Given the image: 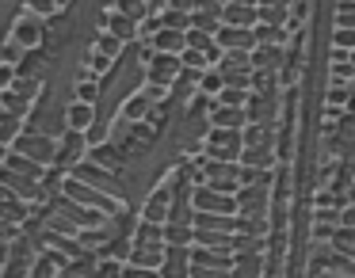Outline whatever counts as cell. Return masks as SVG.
I'll return each mask as SVG.
<instances>
[{
	"label": "cell",
	"mask_w": 355,
	"mask_h": 278,
	"mask_svg": "<svg viewBox=\"0 0 355 278\" xmlns=\"http://www.w3.org/2000/svg\"><path fill=\"white\" fill-rule=\"evenodd\" d=\"M4 107H8L12 115H19V107H24V95H4Z\"/></svg>",
	"instance_id": "ee69618b"
},
{
	"label": "cell",
	"mask_w": 355,
	"mask_h": 278,
	"mask_svg": "<svg viewBox=\"0 0 355 278\" xmlns=\"http://www.w3.org/2000/svg\"><path fill=\"white\" fill-rule=\"evenodd\" d=\"M8 168H12V172H19V176H27V179H39V176H42V164L27 160V156H19V153H12V156H8Z\"/></svg>",
	"instance_id": "603a6c76"
},
{
	"label": "cell",
	"mask_w": 355,
	"mask_h": 278,
	"mask_svg": "<svg viewBox=\"0 0 355 278\" xmlns=\"http://www.w3.org/2000/svg\"><path fill=\"white\" fill-rule=\"evenodd\" d=\"M195 4H199V0H172V8L176 12H187V8H195Z\"/></svg>",
	"instance_id": "f907efd6"
},
{
	"label": "cell",
	"mask_w": 355,
	"mask_h": 278,
	"mask_svg": "<svg viewBox=\"0 0 355 278\" xmlns=\"http://www.w3.org/2000/svg\"><path fill=\"white\" fill-rule=\"evenodd\" d=\"M16 92L19 95H35V92H39V80H35V77L31 80H16Z\"/></svg>",
	"instance_id": "b9f144b4"
},
{
	"label": "cell",
	"mask_w": 355,
	"mask_h": 278,
	"mask_svg": "<svg viewBox=\"0 0 355 278\" xmlns=\"http://www.w3.org/2000/svg\"><path fill=\"white\" fill-rule=\"evenodd\" d=\"M336 50H355V27H340L336 31Z\"/></svg>",
	"instance_id": "e575fe53"
},
{
	"label": "cell",
	"mask_w": 355,
	"mask_h": 278,
	"mask_svg": "<svg viewBox=\"0 0 355 278\" xmlns=\"http://www.w3.org/2000/svg\"><path fill=\"white\" fill-rule=\"evenodd\" d=\"M42 39V19H19V24H16V42H19V46H35V42H39Z\"/></svg>",
	"instance_id": "e0dca14e"
},
{
	"label": "cell",
	"mask_w": 355,
	"mask_h": 278,
	"mask_svg": "<svg viewBox=\"0 0 355 278\" xmlns=\"http://www.w3.org/2000/svg\"><path fill=\"white\" fill-rule=\"evenodd\" d=\"M352 57H355V54H352Z\"/></svg>",
	"instance_id": "11a10c76"
},
{
	"label": "cell",
	"mask_w": 355,
	"mask_h": 278,
	"mask_svg": "<svg viewBox=\"0 0 355 278\" xmlns=\"http://www.w3.org/2000/svg\"><path fill=\"white\" fill-rule=\"evenodd\" d=\"M180 69H184V65H180L176 54H157L153 65H149V80L164 88V84H172V80L180 77Z\"/></svg>",
	"instance_id": "52a82bcc"
},
{
	"label": "cell",
	"mask_w": 355,
	"mask_h": 278,
	"mask_svg": "<svg viewBox=\"0 0 355 278\" xmlns=\"http://www.w3.org/2000/svg\"><path fill=\"white\" fill-rule=\"evenodd\" d=\"M214 39H218V46H222V50H248L256 35H252V31H245V27H225V24H222Z\"/></svg>",
	"instance_id": "9c48e42d"
},
{
	"label": "cell",
	"mask_w": 355,
	"mask_h": 278,
	"mask_svg": "<svg viewBox=\"0 0 355 278\" xmlns=\"http://www.w3.org/2000/svg\"><path fill=\"white\" fill-rule=\"evenodd\" d=\"M16 153L19 156H27V160H35V164H50V160H58V149H54V141L50 138H42V133H27V138H19L16 141Z\"/></svg>",
	"instance_id": "5b68a950"
},
{
	"label": "cell",
	"mask_w": 355,
	"mask_h": 278,
	"mask_svg": "<svg viewBox=\"0 0 355 278\" xmlns=\"http://www.w3.org/2000/svg\"><path fill=\"white\" fill-rule=\"evenodd\" d=\"M54 267H58V263L50 259V255H42V259H39V267H35V275H31V278H54Z\"/></svg>",
	"instance_id": "74e56055"
},
{
	"label": "cell",
	"mask_w": 355,
	"mask_h": 278,
	"mask_svg": "<svg viewBox=\"0 0 355 278\" xmlns=\"http://www.w3.org/2000/svg\"><path fill=\"white\" fill-rule=\"evenodd\" d=\"M100 54L103 57H115L119 54V39H115V35H103V39H100Z\"/></svg>",
	"instance_id": "ab89813d"
},
{
	"label": "cell",
	"mask_w": 355,
	"mask_h": 278,
	"mask_svg": "<svg viewBox=\"0 0 355 278\" xmlns=\"http://www.w3.org/2000/svg\"><path fill=\"white\" fill-rule=\"evenodd\" d=\"M27 214V206L19 202V194H12L8 187H0V217H8V221H19Z\"/></svg>",
	"instance_id": "2e32d148"
},
{
	"label": "cell",
	"mask_w": 355,
	"mask_h": 278,
	"mask_svg": "<svg viewBox=\"0 0 355 278\" xmlns=\"http://www.w3.org/2000/svg\"><path fill=\"white\" fill-rule=\"evenodd\" d=\"M111 35H115V39H134V19L111 16Z\"/></svg>",
	"instance_id": "f546056e"
},
{
	"label": "cell",
	"mask_w": 355,
	"mask_h": 278,
	"mask_svg": "<svg viewBox=\"0 0 355 278\" xmlns=\"http://www.w3.org/2000/svg\"><path fill=\"white\" fill-rule=\"evenodd\" d=\"M222 88H225L222 73H202V92H222Z\"/></svg>",
	"instance_id": "836d02e7"
},
{
	"label": "cell",
	"mask_w": 355,
	"mask_h": 278,
	"mask_svg": "<svg viewBox=\"0 0 355 278\" xmlns=\"http://www.w3.org/2000/svg\"><path fill=\"white\" fill-rule=\"evenodd\" d=\"M12 237H16V221L0 217V244H4V240H12Z\"/></svg>",
	"instance_id": "60d3db41"
},
{
	"label": "cell",
	"mask_w": 355,
	"mask_h": 278,
	"mask_svg": "<svg viewBox=\"0 0 355 278\" xmlns=\"http://www.w3.org/2000/svg\"><path fill=\"white\" fill-rule=\"evenodd\" d=\"M161 278H191V252H187V248H176V244L164 248Z\"/></svg>",
	"instance_id": "8992f818"
},
{
	"label": "cell",
	"mask_w": 355,
	"mask_h": 278,
	"mask_svg": "<svg viewBox=\"0 0 355 278\" xmlns=\"http://www.w3.org/2000/svg\"><path fill=\"white\" fill-rule=\"evenodd\" d=\"M12 77H16V73H12V65L4 62V65H0V88H8V84H12Z\"/></svg>",
	"instance_id": "f6af8a7d"
},
{
	"label": "cell",
	"mask_w": 355,
	"mask_h": 278,
	"mask_svg": "<svg viewBox=\"0 0 355 278\" xmlns=\"http://www.w3.org/2000/svg\"><path fill=\"white\" fill-rule=\"evenodd\" d=\"M241 149H245V138H241V130H210L207 138V153L210 160H222V164H233L241 156Z\"/></svg>",
	"instance_id": "6da1fadb"
},
{
	"label": "cell",
	"mask_w": 355,
	"mask_h": 278,
	"mask_svg": "<svg viewBox=\"0 0 355 278\" xmlns=\"http://www.w3.org/2000/svg\"><path fill=\"white\" fill-rule=\"evenodd\" d=\"M146 95H138V100H130V103H126V118H141V115H146Z\"/></svg>",
	"instance_id": "f35d334b"
},
{
	"label": "cell",
	"mask_w": 355,
	"mask_h": 278,
	"mask_svg": "<svg viewBox=\"0 0 355 278\" xmlns=\"http://www.w3.org/2000/svg\"><path fill=\"white\" fill-rule=\"evenodd\" d=\"M218 100H222V107H245V88H230V84H225L222 92H218Z\"/></svg>",
	"instance_id": "83f0119b"
},
{
	"label": "cell",
	"mask_w": 355,
	"mask_h": 278,
	"mask_svg": "<svg viewBox=\"0 0 355 278\" xmlns=\"http://www.w3.org/2000/svg\"><path fill=\"white\" fill-rule=\"evenodd\" d=\"M0 187H8L12 194H19V198H39V179H27V176H19V172H12V168L0 172Z\"/></svg>",
	"instance_id": "ba28073f"
},
{
	"label": "cell",
	"mask_w": 355,
	"mask_h": 278,
	"mask_svg": "<svg viewBox=\"0 0 355 278\" xmlns=\"http://www.w3.org/2000/svg\"><path fill=\"white\" fill-rule=\"evenodd\" d=\"M241 210H245V214H260V210H263V198H260L256 187H248V191L241 194Z\"/></svg>",
	"instance_id": "f1b7e54d"
},
{
	"label": "cell",
	"mask_w": 355,
	"mask_h": 278,
	"mask_svg": "<svg viewBox=\"0 0 355 278\" xmlns=\"http://www.w3.org/2000/svg\"><path fill=\"white\" fill-rule=\"evenodd\" d=\"M96 160H103V164H115V160H119V156H115V153H111V149H96Z\"/></svg>",
	"instance_id": "bcb514c9"
},
{
	"label": "cell",
	"mask_w": 355,
	"mask_h": 278,
	"mask_svg": "<svg viewBox=\"0 0 355 278\" xmlns=\"http://www.w3.org/2000/svg\"><path fill=\"white\" fill-rule=\"evenodd\" d=\"M153 46L161 50V54H180V50H187V35L184 31H168V27H164V31H157Z\"/></svg>",
	"instance_id": "5bb4252c"
},
{
	"label": "cell",
	"mask_w": 355,
	"mask_h": 278,
	"mask_svg": "<svg viewBox=\"0 0 355 278\" xmlns=\"http://www.w3.org/2000/svg\"><path fill=\"white\" fill-rule=\"evenodd\" d=\"M352 65H336V69H332V77H336V80H344V77H352Z\"/></svg>",
	"instance_id": "681fc988"
},
{
	"label": "cell",
	"mask_w": 355,
	"mask_h": 278,
	"mask_svg": "<svg viewBox=\"0 0 355 278\" xmlns=\"http://www.w3.org/2000/svg\"><path fill=\"white\" fill-rule=\"evenodd\" d=\"M35 12H54V0H31Z\"/></svg>",
	"instance_id": "c3c4849f"
},
{
	"label": "cell",
	"mask_w": 355,
	"mask_h": 278,
	"mask_svg": "<svg viewBox=\"0 0 355 278\" xmlns=\"http://www.w3.org/2000/svg\"><path fill=\"white\" fill-rule=\"evenodd\" d=\"M123 278H161V270H153V267H138V263H130V267L123 270Z\"/></svg>",
	"instance_id": "d6a6232c"
},
{
	"label": "cell",
	"mask_w": 355,
	"mask_h": 278,
	"mask_svg": "<svg viewBox=\"0 0 355 278\" xmlns=\"http://www.w3.org/2000/svg\"><path fill=\"white\" fill-rule=\"evenodd\" d=\"M69 126L73 130H88V126H92V103H73L69 107Z\"/></svg>",
	"instance_id": "cb8c5ba5"
},
{
	"label": "cell",
	"mask_w": 355,
	"mask_h": 278,
	"mask_svg": "<svg viewBox=\"0 0 355 278\" xmlns=\"http://www.w3.org/2000/svg\"><path fill=\"white\" fill-rule=\"evenodd\" d=\"M195 240V229H187V225H168V229H164V244H176V248H187Z\"/></svg>",
	"instance_id": "7402d4cb"
},
{
	"label": "cell",
	"mask_w": 355,
	"mask_h": 278,
	"mask_svg": "<svg viewBox=\"0 0 355 278\" xmlns=\"http://www.w3.org/2000/svg\"><path fill=\"white\" fill-rule=\"evenodd\" d=\"M62 210H65V214H69V221L73 225H85V229H92V225H100V210H88V206H77V202H73V198H65L62 202Z\"/></svg>",
	"instance_id": "7c38bea8"
},
{
	"label": "cell",
	"mask_w": 355,
	"mask_h": 278,
	"mask_svg": "<svg viewBox=\"0 0 355 278\" xmlns=\"http://www.w3.org/2000/svg\"><path fill=\"white\" fill-rule=\"evenodd\" d=\"M260 4H268V8H275V4H286V0H260Z\"/></svg>",
	"instance_id": "816d5d0a"
},
{
	"label": "cell",
	"mask_w": 355,
	"mask_h": 278,
	"mask_svg": "<svg viewBox=\"0 0 355 278\" xmlns=\"http://www.w3.org/2000/svg\"><path fill=\"white\" fill-rule=\"evenodd\" d=\"M329 267H332V270H340V275H347V278H355V263H347L344 255H332Z\"/></svg>",
	"instance_id": "8d00e7d4"
},
{
	"label": "cell",
	"mask_w": 355,
	"mask_h": 278,
	"mask_svg": "<svg viewBox=\"0 0 355 278\" xmlns=\"http://www.w3.org/2000/svg\"><path fill=\"white\" fill-rule=\"evenodd\" d=\"M77 95H80V103H92L96 100V84H88V80H85V84L77 88Z\"/></svg>",
	"instance_id": "7bdbcfd3"
},
{
	"label": "cell",
	"mask_w": 355,
	"mask_h": 278,
	"mask_svg": "<svg viewBox=\"0 0 355 278\" xmlns=\"http://www.w3.org/2000/svg\"><path fill=\"white\" fill-rule=\"evenodd\" d=\"M134 244H141V248H164V229L157 221H141L138 225V240Z\"/></svg>",
	"instance_id": "ac0fdd59"
},
{
	"label": "cell",
	"mask_w": 355,
	"mask_h": 278,
	"mask_svg": "<svg viewBox=\"0 0 355 278\" xmlns=\"http://www.w3.org/2000/svg\"><path fill=\"white\" fill-rule=\"evenodd\" d=\"M73 179H77V183L96 187V191H103V194H111V198H119V194H123V187H119L103 168H96V164H77V168H73Z\"/></svg>",
	"instance_id": "277c9868"
},
{
	"label": "cell",
	"mask_w": 355,
	"mask_h": 278,
	"mask_svg": "<svg viewBox=\"0 0 355 278\" xmlns=\"http://www.w3.org/2000/svg\"><path fill=\"white\" fill-rule=\"evenodd\" d=\"M168 198H172V194L161 187V191H157L153 198H149V206H146V221H157V225H161V221H168V206H172Z\"/></svg>",
	"instance_id": "9a60e30c"
},
{
	"label": "cell",
	"mask_w": 355,
	"mask_h": 278,
	"mask_svg": "<svg viewBox=\"0 0 355 278\" xmlns=\"http://www.w3.org/2000/svg\"><path fill=\"white\" fill-rule=\"evenodd\" d=\"M336 24H340V27H355V4L340 0V8H336Z\"/></svg>",
	"instance_id": "4dcf8cb0"
},
{
	"label": "cell",
	"mask_w": 355,
	"mask_h": 278,
	"mask_svg": "<svg viewBox=\"0 0 355 278\" xmlns=\"http://www.w3.org/2000/svg\"><path fill=\"white\" fill-rule=\"evenodd\" d=\"M12 130H16V118H0V138H8Z\"/></svg>",
	"instance_id": "7dc6e473"
},
{
	"label": "cell",
	"mask_w": 355,
	"mask_h": 278,
	"mask_svg": "<svg viewBox=\"0 0 355 278\" xmlns=\"http://www.w3.org/2000/svg\"><path fill=\"white\" fill-rule=\"evenodd\" d=\"M241 221H230L225 214H199L195 217V229H210V232H225V229H237Z\"/></svg>",
	"instance_id": "44dd1931"
},
{
	"label": "cell",
	"mask_w": 355,
	"mask_h": 278,
	"mask_svg": "<svg viewBox=\"0 0 355 278\" xmlns=\"http://www.w3.org/2000/svg\"><path fill=\"white\" fill-rule=\"evenodd\" d=\"M62 278H96V255L80 252L77 259H69V263H65Z\"/></svg>",
	"instance_id": "4fadbf2b"
},
{
	"label": "cell",
	"mask_w": 355,
	"mask_h": 278,
	"mask_svg": "<svg viewBox=\"0 0 355 278\" xmlns=\"http://www.w3.org/2000/svg\"><path fill=\"white\" fill-rule=\"evenodd\" d=\"M0 263H4V244H0Z\"/></svg>",
	"instance_id": "f5cc1de1"
},
{
	"label": "cell",
	"mask_w": 355,
	"mask_h": 278,
	"mask_svg": "<svg viewBox=\"0 0 355 278\" xmlns=\"http://www.w3.org/2000/svg\"><path fill=\"white\" fill-rule=\"evenodd\" d=\"M210 122H214L218 130H241V126L248 122V115L241 107H218L214 115H210Z\"/></svg>",
	"instance_id": "8fae6325"
},
{
	"label": "cell",
	"mask_w": 355,
	"mask_h": 278,
	"mask_svg": "<svg viewBox=\"0 0 355 278\" xmlns=\"http://www.w3.org/2000/svg\"><path fill=\"white\" fill-rule=\"evenodd\" d=\"M195 244H199V248H222V252H230V248H233V240H230V232L195 229Z\"/></svg>",
	"instance_id": "ffe728a7"
},
{
	"label": "cell",
	"mask_w": 355,
	"mask_h": 278,
	"mask_svg": "<svg viewBox=\"0 0 355 278\" xmlns=\"http://www.w3.org/2000/svg\"><path fill=\"white\" fill-rule=\"evenodd\" d=\"M161 24L168 27V31H191V16L187 12H176V8H168L161 16Z\"/></svg>",
	"instance_id": "d4e9b609"
},
{
	"label": "cell",
	"mask_w": 355,
	"mask_h": 278,
	"mask_svg": "<svg viewBox=\"0 0 355 278\" xmlns=\"http://www.w3.org/2000/svg\"><path fill=\"white\" fill-rule=\"evenodd\" d=\"M191 202H195V210H199V214H225V217H230L233 210H237L233 194H222V191H214V187H207V183L195 187Z\"/></svg>",
	"instance_id": "3957f363"
},
{
	"label": "cell",
	"mask_w": 355,
	"mask_h": 278,
	"mask_svg": "<svg viewBox=\"0 0 355 278\" xmlns=\"http://www.w3.org/2000/svg\"><path fill=\"white\" fill-rule=\"evenodd\" d=\"M313 278H321V275H313Z\"/></svg>",
	"instance_id": "db71d44e"
},
{
	"label": "cell",
	"mask_w": 355,
	"mask_h": 278,
	"mask_svg": "<svg viewBox=\"0 0 355 278\" xmlns=\"http://www.w3.org/2000/svg\"><path fill=\"white\" fill-rule=\"evenodd\" d=\"M180 65H184V69L202 73V69H207V54H202V50H191V46H187L184 54H180Z\"/></svg>",
	"instance_id": "4316f807"
},
{
	"label": "cell",
	"mask_w": 355,
	"mask_h": 278,
	"mask_svg": "<svg viewBox=\"0 0 355 278\" xmlns=\"http://www.w3.org/2000/svg\"><path fill=\"white\" fill-rule=\"evenodd\" d=\"M130 263H138V267H153V270H161V263H164V248H141V244H134Z\"/></svg>",
	"instance_id": "d6986e66"
},
{
	"label": "cell",
	"mask_w": 355,
	"mask_h": 278,
	"mask_svg": "<svg viewBox=\"0 0 355 278\" xmlns=\"http://www.w3.org/2000/svg\"><path fill=\"white\" fill-rule=\"evenodd\" d=\"M96 278H123L119 263H96Z\"/></svg>",
	"instance_id": "d590c367"
},
{
	"label": "cell",
	"mask_w": 355,
	"mask_h": 278,
	"mask_svg": "<svg viewBox=\"0 0 355 278\" xmlns=\"http://www.w3.org/2000/svg\"><path fill=\"white\" fill-rule=\"evenodd\" d=\"M222 19H225V27H252L256 19H260V12L256 8H248V4H225L222 8Z\"/></svg>",
	"instance_id": "30bf717a"
},
{
	"label": "cell",
	"mask_w": 355,
	"mask_h": 278,
	"mask_svg": "<svg viewBox=\"0 0 355 278\" xmlns=\"http://www.w3.org/2000/svg\"><path fill=\"white\" fill-rule=\"evenodd\" d=\"M245 145H248V149H260V145H268V133H263L260 126H248V130H245Z\"/></svg>",
	"instance_id": "1f68e13d"
},
{
	"label": "cell",
	"mask_w": 355,
	"mask_h": 278,
	"mask_svg": "<svg viewBox=\"0 0 355 278\" xmlns=\"http://www.w3.org/2000/svg\"><path fill=\"white\" fill-rule=\"evenodd\" d=\"M65 194H69L73 202H85L88 210H100V214H119V202L111 198V194L96 191V187H88V183H77V179H69V183H65Z\"/></svg>",
	"instance_id": "7a4b0ae2"
},
{
	"label": "cell",
	"mask_w": 355,
	"mask_h": 278,
	"mask_svg": "<svg viewBox=\"0 0 355 278\" xmlns=\"http://www.w3.org/2000/svg\"><path fill=\"white\" fill-rule=\"evenodd\" d=\"M80 149H85V138H80V130H73L69 138H65V149L58 153V160H65V164H69V160H77V156H80Z\"/></svg>",
	"instance_id": "484cf974"
}]
</instances>
